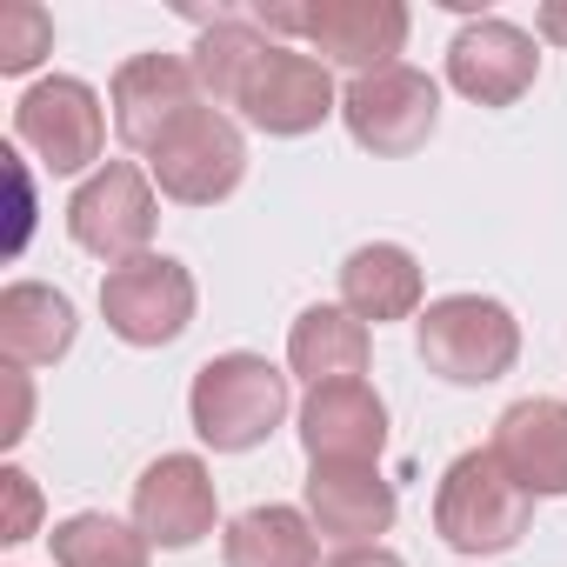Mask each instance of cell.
Listing matches in <instances>:
<instances>
[{"instance_id": "cell-1", "label": "cell", "mask_w": 567, "mask_h": 567, "mask_svg": "<svg viewBox=\"0 0 567 567\" xmlns=\"http://www.w3.org/2000/svg\"><path fill=\"white\" fill-rule=\"evenodd\" d=\"M187 408H194V434L214 454H247L288 421V374L260 354H214L194 374Z\"/></svg>"}, {"instance_id": "cell-2", "label": "cell", "mask_w": 567, "mask_h": 567, "mask_svg": "<svg viewBox=\"0 0 567 567\" xmlns=\"http://www.w3.org/2000/svg\"><path fill=\"white\" fill-rule=\"evenodd\" d=\"M534 520V494L494 461V447H474L461 454L447 474H441V494H434V527L447 547L461 554H507Z\"/></svg>"}, {"instance_id": "cell-3", "label": "cell", "mask_w": 567, "mask_h": 567, "mask_svg": "<svg viewBox=\"0 0 567 567\" xmlns=\"http://www.w3.org/2000/svg\"><path fill=\"white\" fill-rule=\"evenodd\" d=\"M514 354H520V328L487 295H447L421 315V361L454 388L501 381L514 368Z\"/></svg>"}, {"instance_id": "cell-4", "label": "cell", "mask_w": 567, "mask_h": 567, "mask_svg": "<svg viewBox=\"0 0 567 567\" xmlns=\"http://www.w3.org/2000/svg\"><path fill=\"white\" fill-rule=\"evenodd\" d=\"M254 21L274 28V34H301L308 48H321L328 61H341L354 74L394 68V54L408 41V8L401 0H321V8H267L260 0Z\"/></svg>"}, {"instance_id": "cell-5", "label": "cell", "mask_w": 567, "mask_h": 567, "mask_svg": "<svg viewBox=\"0 0 567 567\" xmlns=\"http://www.w3.org/2000/svg\"><path fill=\"white\" fill-rule=\"evenodd\" d=\"M341 121H348V134H354L368 154L401 161V154L427 147V134H434V121H441V87H434L421 68L394 61V68H374V74H354V81H348Z\"/></svg>"}, {"instance_id": "cell-6", "label": "cell", "mask_w": 567, "mask_h": 567, "mask_svg": "<svg viewBox=\"0 0 567 567\" xmlns=\"http://www.w3.org/2000/svg\"><path fill=\"white\" fill-rule=\"evenodd\" d=\"M101 315L127 348H167L194 321V274L167 254H141L107 267L101 280Z\"/></svg>"}, {"instance_id": "cell-7", "label": "cell", "mask_w": 567, "mask_h": 567, "mask_svg": "<svg viewBox=\"0 0 567 567\" xmlns=\"http://www.w3.org/2000/svg\"><path fill=\"white\" fill-rule=\"evenodd\" d=\"M247 174V141L227 114L214 107H194L161 147H154V181L167 200H187V207H214L240 187Z\"/></svg>"}, {"instance_id": "cell-8", "label": "cell", "mask_w": 567, "mask_h": 567, "mask_svg": "<svg viewBox=\"0 0 567 567\" xmlns=\"http://www.w3.org/2000/svg\"><path fill=\"white\" fill-rule=\"evenodd\" d=\"M14 141L34 147L54 174H81L101 161V141H107V121H101V94L74 74H54L41 87L21 94L14 107Z\"/></svg>"}, {"instance_id": "cell-9", "label": "cell", "mask_w": 567, "mask_h": 567, "mask_svg": "<svg viewBox=\"0 0 567 567\" xmlns=\"http://www.w3.org/2000/svg\"><path fill=\"white\" fill-rule=\"evenodd\" d=\"M68 234H74L87 254H101L107 267L141 260L147 240H154V187H147V174L127 167V161H107V167H101L94 181H81V194L68 200Z\"/></svg>"}, {"instance_id": "cell-10", "label": "cell", "mask_w": 567, "mask_h": 567, "mask_svg": "<svg viewBox=\"0 0 567 567\" xmlns=\"http://www.w3.org/2000/svg\"><path fill=\"white\" fill-rule=\"evenodd\" d=\"M334 81L315 54L301 48H267L260 68L247 74L240 87V114L260 127V134H315L328 114H334Z\"/></svg>"}, {"instance_id": "cell-11", "label": "cell", "mask_w": 567, "mask_h": 567, "mask_svg": "<svg viewBox=\"0 0 567 567\" xmlns=\"http://www.w3.org/2000/svg\"><path fill=\"white\" fill-rule=\"evenodd\" d=\"M200 107V81H194V61H174V54H134L121 74H114V127L127 147H161L187 114Z\"/></svg>"}, {"instance_id": "cell-12", "label": "cell", "mask_w": 567, "mask_h": 567, "mask_svg": "<svg viewBox=\"0 0 567 567\" xmlns=\"http://www.w3.org/2000/svg\"><path fill=\"white\" fill-rule=\"evenodd\" d=\"M540 74L534 34H520L514 21H467L447 48V81L481 101V107H514Z\"/></svg>"}, {"instance_id": "cell-13", "label": "cell", "mask_w": 567, "mask_h": 567, "mask_svg": "<svg viewBox=\"0 0 567 567\" xmlns=\"http://www.w3.org/2000/svg\"><path fill=\"white\" fill-rule=\"evenodd\" d=\"M308 520L341 547H374V534L394 527V487L374 461H321L308 474Z\"/></svg>"}, {"instance_id": "cell-14", "label": "cell", "mask_w": 567, "mask_h": 567, "mask_svg": "<svg viewBox=\"0 0 567 567\" xmlns=\"http://www.w3.org/2000/svg\"><path fill=\"white\" fill-rule=\"evenodd\" d=\"M134 527L154 547H194L214 527V481L194 454H161L134 481Z\"/></svg>"}, {"instance_id": "cell-15", "label": "cell", "mask_w": 567, "mask_h": 567, "mask_svg": "<svg viewBox=\"0 0 567 567\" xmlns=\"http://www.w3.org/2000/svg\"><path fill=\"white\" fill-rule=\"evenodd\" d=\"M388 441V408L368 381H328L301 408V447L308 461H374Z\"/></svg>"}, {"instance_id": "cell-16", "label": "cell", "mask_w": 567, "mask_h": 567, "mask_svg": "<svg viewBox=\"0 0 567 567\" xmlns=\"http://www.w3.org/2000/svg\"><path fill=\"white\" fill-rule=\"evenodd\" d=\"M494 461L534 501L567 494V408L560 401H514L494 421Z\"/></svg>"}, {"instance_id": "cell-17", "label": "cell", "mask_w": 567, "mask_h": 567, "mask_svg": "<svg viewBox=\"0 0 567 567\" xmlns=\"http://www.w3.org/2000/svg\"><path fill=\"white\" fill-rule=\"evenodd\" d=\"M74 348V301L41 288V280H14L0 295V354L8 368H48Z\"/></svg>"}, {"instance_id": "cell-18", "label": "cell", "mask_w": 567, "mask_h": 567, "mask_svg": "<svg viewBox=\"0 0 567 567\" xmlns=\"http://www.w3.org/2000/svg\"><path fill=\"white\" fill-rule=\"evenodd\" d=\"M341 308L361 315V321H408L421 308V267H414V254L394 247V240L354 247L348 267H341Z\"/></svg>"}, {"instance_id": "cell-19", "label": "cell", "mask_w": 567, "mask_h": 567, "mask_svg": "<svg viewBox=\"0 0 567 567\" xmlns=\"http://www.w3.org/2000/svg\"><path fill=\"white\" fill-rule=\"evenodd\" d=\"M288 361L295 374H308L315 388L328 381H361L368 368V321L348 315V308H308L288 334Z\"/></svg>"}, {"instance_id": "cell-20", "label": "cell", "mask_w": 567, "mask_h": 567, "mask_svg": "<svg viewBox=\"0 0 567 567\" xmlns=\"http://www.w3.org/2000/svg\"><path fill=\"white\" fill-rule=\"evenodd\" d=\"M227 567H315V520L301 507H247L227 540H220Z\"/></svg>"}, {"instance_id": "cell-21", "label": "cell", "mask_w": 567, "mask_h": 567, "mask_svg": "<svg viewBox=\"0 0 567 567\" xmlns=\"http://www.w3.org/2000/svg\"><path fill=\"white\" fill-rule=\"evenodd\" d=\"M267 48H274V41H267L254 21H214V28L200 34V48H194V81H200V94H207L214 107H240V87H247V74L260 68Z\"/></svg>"}, {"instance_id": "cell-22", "label": "cell", "mask_w": 567, "mask_h": 567, "mask_svg": "<svg viewBox=\"0 0 567 567\" xmlns=\"http://www.w3.org/2000/svg\"><path fill=\"white\" fill-rule=\"evenodd\" d=\"M147 534L114 520V514H68L54 527V560L61 567H147Z\"/></svg>"}, {"instance_id": "cell-23", "label": "cell", "mask_w": 567, "mask_h": 567, "mask_svg": "<svg viewBox=\"0 0 567 567\" xmlns=\"http://www.w3.org/2000/svg\"><path fill=\"white\" fill-rule=\"evenodd\" d=\"M41 54H54V21L34 0H8L0 8V74H28Z\"/></svg>"}, {"instance_id": "cell-24", "label": "cell", "mask_w": 567, "mask_h": 567, "mask_svg": "<svg viewBox=\"0 0 567 567\" xmlns=\"http://www.w3.org/2000/svg\"><path fill=\"white\" fill-rule=\"evenodd\" d=\"M0 494H8V514H0V540H28L34 520H41V494H34V481H28L21 467H8V474H0Z\"/></svg>"}, {"instance_id": "cell-25", "label": "cell", "mask_w": 567, "mask_h": 567, "mask_svg": "<svg viewBox=\"0 0 567 567\" xmlns=\"http://www.w3.org/2000/svg\"><path fill=\"white\" fill-rule=\"evenodd\" d=\"M21 434H28V374H21V368H8V421H0V441L14 447Z\"/></svg>"}, {"instance_id": "cell-26", "label": "cell", "mask_w": 567, "mask_h": 567, "mask_svg": "<svg viewBox=\"0 0 567 567\" xmlns=\"http://www.w3.org/2000/svg\"><path fill=\"white\" fill-rule=\"evenodd\" d=\"M8 161V181H14V207H21V220H14V247L28 240V214H34V187H28V167H21V154H0Z\"/></svg>"}, {"instance_id": "cell-27", "label": "cell", "mask_w": 567, "mask_h": 567, "mask_svg": "<svg viewBox=\"0 0 567 567\" xmlns=\"http://www.w3.org/2000/svg\"><path fill=\"white\" fill-rule=\"evenodd\" d=\"M328 567H408L401 554H388V547H341Z\"/></svg>"}, {"instance_id": "cell-28", "label": "cell", "mask_w": 567, "mask_h": 567, "mask_svg": "<svg viewBox=\"0 0 567 567\" xmlns=\"http://www.w3.org/2000/svg\"><path fill=\"white\" fill-rule=\"evenodd\" d=\"M540 34L554 48H567V0H547V8H540Z\"/></svg>"}]
</instances>
